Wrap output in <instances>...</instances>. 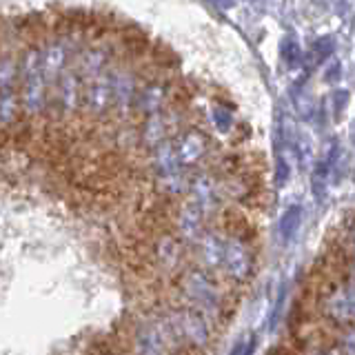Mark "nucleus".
Masks as SVG:
<instances>
[{"label":"nucleus","mask_w":355,"mask_h":355,"mask_svg":"<svg viewBox=\"0 0 355 355\" xmlns=\"http://www.w3.org/2000/svg\"><path fill=\"white\" fill-rule=\"evenodd\" d=\"M214 122H216V127L220 131H229L231 129V114H229V111H225V109L216 107L214 109Z\"/></svg>","instance_id":"10"},{"label":"nucleus","mask_w":355,"mask_h":355,"mask_svg":"<svg viewBox=\"0 0 355 355\" xmlns=\"http://www.w3.org/2000/svg\"><path fill=\"white\" fill-rule=\"evenodd\" d=\"M205 151H207V140L202 133H198V131L184 133L175 147V155H178V160H180V166H189L198 162L205 155Z\"/></svg>","instance_id":"6"},{"label":"nucleus","mask_w":355,"mask_h":355,"mask_svg":"<svg viewBox=\"0 0 355 355\" xmlns=\"http://www.w3.org/2000/svg\"><path fill=\"white\" fill-rule=\"evenodd\" d=\"M300 225H302V207L300 205H288L286 211L280 218V236L284 242L293 240V236L297 233Z\"/></svg>","instance_id":"8"},{"label":"nucleus","mask_w":355,"mask_h":355,"mask_svg":"<svg viewBox=\"0 0 355 355\" xmlns=\"http://www.w3.org/2000/svg\"><path fill=\"white\" fill-rule=\"evenodd\" d=\"M320 355H329V353H320Z\"/></svg>","instance_id":"15"},{"label":"nucleus","mask_w":355,"mask_h":355,"mask_svg":"<svg viewBox=\"0 0 355 355\" xmlns=\"http://www.w3.org/2000/svg\"><path fill=\"white\" fill-rule=\"evenodd\" d=\"M344 347H347V355H353V331L349 329V336H347V342H344Z\"/></svg>","instance_id":"13"},{"label":"nucleus","mask_w":355,"mask_h":355,"mask_svg":"<svg viewBox=\"0 0 355 355\" xmlns=\"http://www.w3.org/2000/svg\"><path fill=\"white\" fill-rule=\"evenodd\" d=\"M136 353L138 355H171L164 342V333L155 324H140L136 331Z\"/></svg>","instance_id":"5"},{"label":"nucleus","mask_w":355,"mask_h":355,"mask_svg":"<svg viewBox=\"0 0 355 355\" xmlns=\"http://www.w3.org/2000/svg\"><path fill=\"white\" fill-rule=\"evenodd\" d=\"M244 353V340H240L236 347H233V351H231V355H242Z\"/></svg>","instance_id":"14"},{"label":"nucleus","mask_w":355,"mask_h":355,"mask_svg":"<svg viewBox=\"0 0 355 355\" xmlns=\"http://www.w3.org/2000/svg\"><path fill=\"white\" fill-rule=\"evenodd\" d=\"M353 306H355V300H353L351 284H340L336 291L324 300V313L333 322H340V324H351L353 322V311H355Z\"/></svg>","instance_id":"4"},{"label":"nucleus","mask_w":355,"mask_h":355,"mask_svg":"<svg viewBox=\"0 0 355 355\" xmlns=\"http://www.w3.org/2000/svg\"><path fill=\"white\" fill-rule=\"evenodd\" d=\"M202 258L209 266H222V253H225V242L216 236H202L198 240Z\"/></svg>","instance_id":"9"},{"label":"nucleus","mask_w":355,"mask_h":355,"mask_svg":"<svg viewBox=\"0 0 355 355\" xmlns=\"http://www.w3.org/2000/svg\"><path fill=\"white\" fill-rule=\"evenodd\" d=\"M222 266H225L233 280H238V282L249 280L253 275V255H251V249L247 247V242H242L240 238L225 242Z\"/></svg>","instance_id":"3"},{"label":"nucleus","mask_w":355,"mask_h":355,"mask_svg":"<svg viewBox=\"0 0 355 355\" xmlns=\"http://www.w3.org/2000/svg\"><path fill=\"white\" fill-rule=\"evenodd\" d=\"M173 331L175 338H182L184 342L193 344V347H207L211 331L209 324L205 322V315L196 309H180L173 313Z\"/></svg>","instance_id":"2"},{"label":"nucleus","mask_w":355,"mask_h":355,"mask_svg":"<svg viewBox=\"0 0 355 355\" xmlns=\"http://www.w3.org/2000/svg\"><path fill=\"white\" fill-rule=\"evenodd\" d=\"M184 293L196 304V311L200 313H218L220 297L218 286L211 277L202 271H191L184 277Z\"/></svg>","instance_id":"1"},{"label":"nucleus","mask_w":355,"mask_h":355,"mask_svg":"<svg viewBox=\"0 0 355 355\" xmlns=\"http://www.w3.org/2000/svg\"><path fill=\"white\" fill-rule=\"evenodd\" d=\"M202 222H205V214L200 211L193 202H184L180 218H178V227H180L182 238L187 240H200L202 238Z\"/></svg>","instance_id":"7"},{"label":"nucleus","mask_w":355,"mask_h":355,"mask_svg":"<svg viewBox=\"0 0 355 355\" xmlns=\"http://www.w3.org/2000/svg\"><path fill=\"white\" fill-rule=\"evenodd\" d=\"M282 304H284V291L277 295V300H275V306H273V313H271V329L275 327L277 315H280V311H282Z\"/></svg>","instance_id":"11"},{"label":"nucleus","mask_w":355,"mask_h":355,"mask_svg":"<svg viewBox=\"0 0 355 355\" xmlns=\"http://www.w3.org/2000/svg\"><path fill=\"white\" fill-rule=\"evenodd\" d=\"M255 351V336H251L249 340H244V353L242 355H253Z\"/></svg>","instance_id":"12"}]
</instances>
